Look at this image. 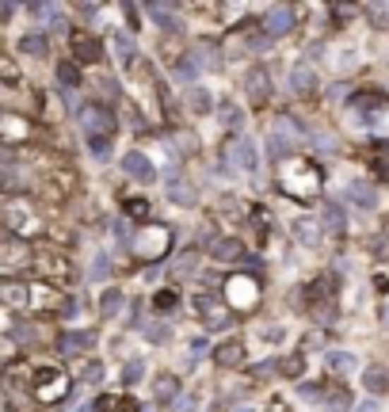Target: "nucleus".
<instances>
[{
  "label": "nucleus",
  "mask_w": 389,
  "mask_h": 412,
  "mask_svg": "<svg viewBox=\"0 0 389 412\" xmlns=\"http://www.w3.org/2000/svg\"><path fill=\"white\" fill-rule=\"evenodd\" d=\"M168 199H172V202H195V191L187 183L172 180V183H168Z\"/></svg>",
  "instance_id": "7c9ffc66"
},
{
  "label": "nucleus",
  "mask_w": 389,
  "mask_h": 412,
  "mask_svg": "<svg viewBox=\"0 0 389 412\" xmlns=\"http://www.w3.org/2000/svg\"><path fill=\"white\" fill-rule=\"evenodd\" d=\"M237 412H249V408H237Z\"/></svg>",
  "instance_id": "5fc2aeb1"
},
{
  "label": "nucleus",
  "mask_w": 389,
  "mask_h": 412,
  "mask_svg": "<svg viewBox=\"0 0 389 412\" xmlns=\"http://www.w3.org/2000/svg\"><path fill=\"white\" fill-rule=\"evenodd\" d=\"M321 218H325V229H328V233H336V237H344V229H347V218H344V210H340L336 202H328Z\"/></svg>",
  "instance_id": "6ab92c4d"
},
{
  "label": "nucleus",
  "mask_w": 389,
  "mask_h": 412,
  "mask_svg": "<svg viewBox=\"0 0 389 412\" xmlns=\"http://www.w3.org/2000/svg\"><path fill=\"white\" fill-rule=\"evenodd\" d=\"M198 313L206 317V325H210V329H229V313H225L214 298H198Z\"/></svg>",
  "instance_id": "2eb2a0df"
},
{
  "label": "nucleus",
  "mask_w": 389,
  "mask_h": 412,
  "mask_svg": "<svg viewBox=\"0 0 389 412\" xmlns=\"http://www.w3.org/2000/svg\"><path fill=\"white\" fill-rule=\"evenodd\" d=\"M69 46H73V58H77V61H84V65L100 61V42L92 39L88 31H73L69 35Z\"/></svg>",
  "instance_id": "0eeeda50"
},
{
  "label": "nucleus",
  "mask_w": 389,
  "mask_h": 412,
  "mask_svg": "<svg viewBox=\"0 0 389 412\" xmlns=\"http://www.w3.org/2000/svg\"><path fill=\"white\" fill-rule=\"evenodd\" d=\"M294 237H298L301 245H317V222L298 218V222H294Z\"/></svg>",
  "instance_id": "cd10ccee"
},
{
  "label": "nucleus",
  "mask_w": 389,
  "mask_h": 412,
  "mask_svg": "<svg viewBox=\"0 0 389 412\" xmlns=\"http://www.w3.org/2000/svg\"><path fill=\"white\" fill-rule=\"evenodd\" d=\"M115 412H141V405H138L134 397H122L119 405H115Z\"/></svg>",
  "instance_id": "de8ad7c7"
},
{
  "label": "nucleus",
  "mask_w": 389,
  "mask_h": 412,
  "mask_svg": "<svg viewBox=\"0 0 389 412\" xmlns=\"http://www.w3.org/2000/svg\"><path fill=\"white\" fill-rule=\"evenodd\" d=\"M126 214H130V218H145V214H149V202H145V199H126Z\"/></svg>",
  "instance_id": "c9c22d12"
},
{
  "label": "nucleus",
  "mask_w": 389,
  "mask_h": 412,
  "mask_svg": "<svg viewBox=\"0 0 389 412\" xmlns=\"http://www.w3.org/2000/svg\"><path fill=\"white\" fill-rule=\"evenodd\" d=\"M290 27H294V12L287 4H275L268 16H263V35L268 39H282V35H290Z\"/></svg>",
  "instance_id": "39448f33"
},
{
  "label": "nucleus",
  "mask_w": 389,
  "mask_h": 412,
  "mask_svg": "<svg viewBox=\"0 0 389 412\" xmlns=\"http://www.w3.org/2000/svg\"><path fill=\"white\" fill-rule=\"evenodd\" d=\"M107 275H111V256H107V252H96V260H92L88 279H92V283H103Z\"/></svg>",
  "instance_id": "a878e982"
},
{
  "label": "nucleus",
  "mask_w": 389,
  "mask_h": 412,
  "mask_svg": "<svg viewBox=\"0 0 389 412\" xmlns=\"http://www.w3.org/2000/svg\"><path fill=\"white\" fill-rule=\"evenodd\" d=\"M313 88H317V73H313L306 61H298V65L290 69V92H298V96H309Z\"/></svg>",
  "instance_id": "9d476101"
},
{
  "label": "nucleus",
  "mask_w": 389,
  "mask_h": 412,
  "mask_svg": "<svg viewBox=\"0 0 389 412\" xmlns=\"http://www.w3.org/2000/svg\"><path fill=\"white\" fill-rule=\"evenodd\" d=\"M176 389H179V386H176V378H172V374L157 378V397H160V401H172V397H176Z\"/></svg>",
  "instance_id": "2f4dec72"
},
{
  "label": "nucleus",
  "mask_w": 389,
  "mask_h": 412,
  "mask_svg": "<svg viewBox=\"0 0 389 412\" xmlns=\"http://www.w3.org/2000/svg\"><path fill=\"white\" fill-rule=\"evenodd\" d=\"M115 233H119V241H126V245H130V226H126V222H115Z\"/></svg>",
  "instance_id": "09e8293b"
},
{
  "label": "nucleus",
  "mask_w": 389,
  "mask_h": 412,
  "mask_svg": "<svg viewBox=\"0 0 389 412\" xmlns=\"http://www.w3.org/2000/svg\"><path fill=\"white\" fill-rule=\"evenodd\" d=\"M222 123H225V126H241V107H237L233 99L222 103Z\"/></svg>",
  "instance_id": "473e14b6"
},
{
  "label": "nucleus",
  "mask_w": 389,
  "mask_h": 412,
  "mask_svg": "<svg viewBox=\"0 0 389 412\" xmlns=\"http://www.w3.org/2000/svg\"><path fill=\"white\" fill-rule=\"evenodd\" d=\"M229 157L237 168H244V172H252L256 168V145L249 142V138H237V142L229 145Z\"/></svg>",
  "instance_id": "4468645a"
},
{
  "label": "nucleus",
  "mask_w": 389,
  "mask_h": 412,
  "mask_svg": "<svg viewBox=\"0 0 389 412\" xmlns=\"http://www.w3.org/2000/svg\"><path fill=\"white\" fill-rule=\"evenodd\" d=\"M96 344V332H61L58 336V351L61 355H80Z\"/></svg>",
  "instance_id": "1a4fd4ad"
},
{
  "label": "nucleus",
  "mask_w": 389,
  "mask_h": 412,
  "mask_svg": "<svg viewBox=\"0 0 389 412\" xmlns=\"http://www.w3.org/2000/svg\"><path fill=\"white\" fill-rule=\"evenodd\" d=\"M363 386H366V393H385L389 389V370L382 363H370L363 370Z\"/></svg>",
  "instance_id": "f3484780"
},
{
  "label": "nucleus",
  "mask_w": 389,
  "mask_h": 412,
  "mask_svg": "<svg viewBox=\"0 0 389 412\" xmlns=\"http://www.w3.org/2000/svg\"><path fill=\"white\" fill-rule=\"evenodd\" d=\"M122 172L134 176V180H153V164H149L145 153H126L122 157Z\"/></svg>",
  "instance_id": "ddd939ff"
},
{
  "label": "nucleus",
  "mask_w": 389,
  "mask_h": 412,
  "mask_svg": "<svg viewBox=\"0 0 389 412\" xmlns=\"http://www.w3.org/2000/svg\"><path fill=\"white\" fill-rule=\"evenodd\" d=\"M366 12H370V16H374V20H378V27H389V8H382V4H370Z\"/></svg>",
  "instance_id": "a19ab883"
},
{
  "label": "nucleus",
  "mask_w": 389,
  "mask_h": 412,
  "mask_svg": "<svg viewBox=\"0 0 389 412\" xmlns=\"http://www.w3.org/2000/svg\"><path fill=\"white\" fill-rule=\"evenodd\" d=\"M214 363H222V367H237V363H244V344L241 340H225L214 348Z\"/></svg>",
  "instance_id": "dca6fc26"
},
{
  "label": "nucleus",
  "mask_w": 389,
  "mask_h": 412,
  "mask_svg": "<svg viewBox=\"0 0 389 412\" xmlns=\"http://www.w3.org/2000/svg\"><path fill=\"white\" fill-rule=\"evenodd\" d=\"M172 412H195V397H187V393H184V397H176Z\"/></svg>",
  "instance_id": "37998d69"
},
{
  "label": "nucleus",
  "mask_w": 389,
  "mask_h": 412,
  "mask_svg": "<svg viewBox=\"0 0 389 412\" xmlns=\"http://www.w3.org/2000/svg\"><path fill=\"white\" fill-rule=\"evenodd\" d=\"M198 69H203V65H198L195 58H179V61L172 65V77H176L179 84H195V80H198Z\"/></svg>",
  "instance_id": "a211bd4d"
},
{
  "label": "nucleus",
  "mask_w": 389,
  "mask_h": 412,
  "mask_svg": "<svg viewBox=\"0 0 389 412\" xmlns=\"http://www.w3.org/2000/svg\"><path fill=\"white\" fill-rule=\"evenodd\" d=\"M195 264H198V256H195V252H187V256H179V264H176V275H195Z\"/></svg>",
  "instance_id": "f704fd0d"
},
{
  "label": "nucleus",
  "mask_w": 389,
  "mask_h": 412,
  "mask_svg": "<svg viewBox=\"0 0 389 412\" xmlns=\"http://www.w3.org/2000/svg\"><path fill=\"white\" fill-rule=\"evenodd\" d=\"M168 237H172V233H168L164 226H153V229H145L138 237V252L141 256H149V260H157V256H164V248H168Z\"/></svg>",
  "instance_id": "423d86ee"
},
{
  "label": "nucleus",
  "mask_w": 389,
  "mask_h": 412,
  "mask_svg": "<svg viewBox=\"0 0 389 412\" xmlns=\"http://www.w3.org/2000/svg\"><path fill=\"white\" fill-rule=\"evenodd\" d=\"M298 397H301V401H321V386H313V382H309V386L298 389Z\"/></svg>",
  "instance_id": "49530a36"
},
{
  "label": "nucleus",
  "mask_w": 389,
  "mask_h": 412,
  "mask_svg": "<svg viewBox=\"0 0 389 412\" xmlns=\"http://www.w3.org/2000/svg\"><path fill=\"white\" fill-rule=\"evenodd\" d=\"M210 256L222 260V264H233V260L244 256V241H237V237H217V241H210Z\"/></svg>",
  "instance_id": "6e6552de"
},
{
  "label": "nucleus",
  "mask_w": 389,
  "mask_h": 412,
  "mask_svg": "<svg viewBox=\"0 0 389 412\" xmlns=\"http://www.w3.org/2000/svg\"><path fill=\"white\" fill-rule=\"evenodd\" d=\"M279 370H282V374H290V378H298V374H301V359H298V355H287Z\"/></svg>",
  "instance_id": "58836bf2"
},
{
  "label": "nucleus",
  "mask_w": 389,
  "mask_h": 412,
  "mask_svg": "<svg viewBox=\"0 0 389 412\" xmlns=\"http://www.w3.org/2000/svg\"><path fill=\"white\" fill-rule=\"evenodd\" d=\"M92 145V157H96V161H107L111 157V142H88Z\"/></svg>",
  "instance_id": "79ce46f5"
},
{
  "label": "nucleus",
  "mask_w": 389,
  "mask_h": 412,
  "mask_svg": "<svg viewBox=\"0 0 389 412\" xmlns=\"http://www.w3.org/2000/svg\"><path fill=\"white\" fill-rule=\"evenodd\" d=\"M172 305H176V290H157L153 294V309H160V313H168Z\"/></svg>",
  "instance_id": "72a5a7b5"
},
{
  "label": "nucleus",
  "mask_w": 389,
  "mask_h": 412,
  "mask_svg": "<svg viewBox=\"0 0 389 412\" xmlns=\"http://www.w3.org/2000/svg\"><path fill=\"white\" fill-rule=\"evenodd\" d=\"M4 294H8V302H16V305H20L23 298L31 294V290H27V286H20V283H8V286H4Z\"/></svg>",
  "instance_id": "e433bc0d"
},
{
  "label": "nucleus",
  "mask_w": 389,
  "mask_h": 412,
  "mask_svg": "<svg viewBox=\"0 0 389 412\" xmlns=\"http://www.w3.org/2000/svg\"><path fill=\"white\" fill-rule=\"evenodd\" d=\"M359 412H378V405H374V401H363V405H359Z\"/></svg>",
  "instance_id": "603ef678"
},
{
  "label": "nucleus",
  "mask_w": 389,
  "mask_h": 412,
  "mask_svg": "<svg viewBox=\"0 0 389 412\" xmlns=\"http://www.w3.org/2000/svg\"><path fill=\"white\" fill-rule=\"evenodd\" d=\"M382 321H385V329H389V302H385V309H382Z\"/></svg>",
  "instance_id": "864d4df0"
},
{
  "label": "nucleus",
  "mask_w": 389,
  "mask_h": 412,
  "mask_svg": "<svg viewBox=\"0 0 389 412\" xmlns=\"http://www.w3.org/2000/svg\"><path fill=\"white\" fill-rule=\"evenodd\" d=\"M328 290H332V279H317L313 286H306V294L301 298H306V305H317V298H325Z\"/></svg>",
  "instance_id": "c85d7f7f"
},
{
  "label": "nucleus",
  "mask_w": 389,
  "mask_h": 412,
  "mask_svg": "<svg viewBox=\"0 0 389 412\" xmlns=\"http://www.w3.org/2000/svg\"><path fill=\"white\" fill-rule=\"evenodd\" d=\"M244 84H249V96H252V99H263V96H268V73H263V69H252L249 77H244Z\"/></svg>",
  "instance_id": "b1692460"
},
{
  "label": "nucleus",
  "mask_w": 389,
  "mask_h": 412,
  "mask_svg": "<svg viewBox=\"0 0 389 412\" xmlns=\"http://www.w3.org/2000/svg\"><path fill=\"white\" fill-rule=\"evenodd\" d=\"M115 54H119V61H122V65H130V61L138 58L134 39H130V35H122V31H115Z\"/></svg>",
  "instance_id": "5701e85b"
},
{
  "label": "nucleus",
  "mask_w": 389,
  "mask_h": 412,
  "mask_svg": "<svg viewBox=\"0 0 389 412\" xmlns=\"http://www.w3.org/2000/svg\"><path fill=\"white\" fill-rule=\"evenodd\" d=\"M328 408H332V412H344V408H347V393L336 389V397H328Z\"/></svg>",
  "instance_id": "a18cd8bd"
},
{
  "label": "nucleus",
  "mask_w": 389,
  "mask_h": 412,
  "mask_svg": "<svg viewBox=\"0 0 389 412\" xmlns=\"http://www.w3.org/2000/svg\"><path fill=\"white\" fill-rule=\"evenodd\" d=\"M80 123L88 130V142H111V134H115V119H111V111L100 107V103H88V107L80 111Z\"/></svg>",
  "instance_id": "f03ea898"
},
{
  "label": "nucleus",
  "mask_w": 389,
  "mask_h": 412,
  "mask_svg": "<svg viewBox=\"0 0 389 412\" xmlns=\"http://www.w3.org/2000/svg\"><path fill=\"white\" fill-rule=\"evenodd\" d=\"M12 336H16L20 344H27V340H35V329H31V325H23V321H16V325H12Z\"/></svg>",
  "instance_id": "ea45409f"
},
{
  "label": "nucleus",
  "mask_w": 389,
  "mask_h": 412,
  "mask_svg": "<svg viewBox=\"0 0 389 412\" xmlns=\"http://www.w3.org/2000/svg\"><path fill=\"white\" fill-rule=\"evenodd\" d=\"M46 50L50 46H46L42 35H23L20 39V54H27V58H46Z\"/></svg>",
  "instance_id": "412c9836"
},
{
  "label": "nucleus",
  "mask_w": 389,
  "mask_h": 412,
  "mask_svg": "<svg viewBox=\"0 0 389 412\" xmlns=\"http://www.w3.org/2000/svg\"><path fill=\"white\" fill-rule=\"evenodd\" d=\"M355 355L351 351H328V367H332V374H351L355 370Z\"/></svg>",
  "instance_id": "4be33fe9"
},
{
  "label": "nucleus",
  "mask_w": 389,
  "mask_h": 412,
  "mask_svg": "<svg viewBox=\"0 0 389 412\" xmlns=\"http://www.w3.org/2000/svg\"><path fill=\"white\" fill-rule=\"evenodd\" d=\"M344 195H347V199L355 202V206H363V210H374V206H378V195H374V187H366L363 180H351V183L344 187Z\"/></svg>",
  "instance_id": "f8f14e48"
},
{
  "label": "nucleus",
  "mask_w": 389,
  "mask_h": 412,
  "mask_svg": "<svg viewBox=\"0 0 389 412\" xmlns=\"http://www.w3.org/2000/svg\"><path fill=\"white\" fill-rule=\"evenodd\" d=\"M84 382H92V386H96V382H103V367H100V363L84 367Z\"/></svg>",
  "instance_id": "c03bdc74"
},
{
  "label": "nucleus",
  "mask_w": 389,
  "mask_h": 412,
  "mask_svg": "<svg viewBox=\"0 0 389 412\" xmlns=\"http://www.w3.org/2000/svg\"><path fill=\"white\" fill-rule=\"evenodd\" d=\"M385 241H389V237H374V252H378V256H389V245H385Z\"/></svg>",
  "instance_id": "8fccbe9b"
},
{
  "label": "nucleus",
  "mask_w": 389,
  "mask_h": 412,
  "mask_svg": "<svg viewBox=\"0 0 389 412\" xmlns=\"http://www.w3.org/2000/svg\"><path fill=\"white\" fill-rule=\"evenodd\" d=\"M58 84H61L65 96H69L73 88H80V69H77L73 61H61V65H58Z\"/></svg>",
  "instance_id": "aec40b11"
},
{
  "label": "nucleus",
  "mask_w": 389,
  "mask_h": 412,
  "mask_svg": "<svg viewBox=\"0 0 389 412\" xmlns=\"http://www.w3.org/2000/svg\"><path fill=\"white\" fill-rule=\"evenodd\" d=\"M225 298H229L233 305H241V309H252L256 298H260V283H256V279L237 275V279H229V283H225Z\"/></svg>",
  "instance_id": "20e7f679"
},
{
  "label": "nucleus",
  "mask_w": 389,
  "mask_h": 412,
  "mask_svg": "<svg viewBox=\"0 0 389 412\" xmlns=\"http://www.w3.org/2000/svg\"><path fill=\"white\" fill-rule=\"evenodd\" d=\"M145 340H149V344H164V340H168V329H164V325H149V329H145Z\"/></svg>",
  "instance_id": "4c0bfd02"
},
{
  "label": "nucleus",
  "mask_w": 389,
  "mask_h": 412,
  "mask_svg": "<svg viewBox=\"0 0 389 412\" xmlns=\"http://www.w3.org/2000/svg\"><path fill=\"white\" fill-rule=\"evenodd\" d=\"M122 305H126V298H122V290H107V294H103V317H119L122 313Z\"/></svg>",
  "instance_id": "bb28decb"
},
{
  "label": "nucleus",
  "mask_w": 389,
  "mask_h": 412,
  "mask_svg": "<svg viewBox=\"0 0 389 412\" xmlns=\"http://www.w3.org/2000/svg\"><path fill=\"white\" fill-rule=\"evenodd\" d=\"M31 16H39L46 27H61V8L58 4H31Z\"/></svg>",
  "instance_id": "393cba45"
},
{
  "label": "nucleus",
  "mask_w": 389,
  "mask_h": 412,
  "mask_svg": "<svg viewBox=\"0 0 389 412\" xmlns=\"http://www.w3.org/2000/svg\"><path fill=\"white\" fill-rule=\"evenodd\" d=\"M65 389H69V378L61 370H54V367L35 370V393H39V401H58V397H65Z\"/></svg>",
  "instance_id": "7ed1b4c3"
},
{
  "label": "nucleus",
  "mask_w": 389,
  "mask_h": 412,
  "mask_svg": "<svg viewBox=\"0 0 389 412\" xmlns=\"http://www.w3.org/2000/svg\"><path fill=\"white\" fill-rule=\"evenodd\" d=\"M149 20L160 23L164 31H179V8L176 4H145Z\"/></svg>",
  "instance_id": "9b49d317"
},
{
  "label": "nucleus",
  "mask_w": 389,
  "mask_h": 412,
  "mask_svg": "<svg viewBox=\"0 0 389 412\" xmlns=\"http://www.w3.org/2000/svg\"><path fill=\"white\" fill-rule=\"evenodd\" d=\"M263 340H268V344H279V340H282V329H268V332H263Z\"/></svg>",
  "instance_id": "3c124183"
},
{
  "label": "nucleus",
  "mask_w": 389,
  "mask_h": 412,
  "mask_svg": "<svg viewBox=\"0 0 389 412\" xmlns=\"http://www.w3.org/2000/svg\"><path fill=\"white\" fill-rule=\"evenodd\" d=\"M141 374H145V367H141V359H130L126 367H122V386H138Z\"/></svg>",
  "instance_id": "c756f323"
},
{
  "label": "nucleus",
  "mask_w": 389,
  "mask_h": 412,
  "mask_svg": "<svg viewBox=\"0 0 389 412\" xmlns=\"http://www.w3.org/2000/svg\"><path fill=\"white\" fill-rule=\"evenodd\" d=\"M301 142V126L294 123L290 115H282V119H275V126H271V134H268V149H271V161L279 157V161H287L290 157V149Z\"/></svg>",
  "instance_id": "f257e3e1"
}]
</instances>
